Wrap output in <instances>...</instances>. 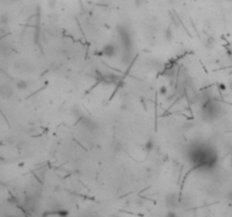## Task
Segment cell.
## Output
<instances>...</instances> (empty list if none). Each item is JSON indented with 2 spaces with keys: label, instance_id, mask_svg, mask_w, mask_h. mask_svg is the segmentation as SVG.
<instances>
[{
  "label": "cell",
  "instance_id": "cell-3",
  "mask_svg": "<svg viewBox=\"0 0 232 217\" xmlns=\"http://www.w3.org/2000/svg\"><path fill=\"white\" fill-rule=\"evenodd\" d=\"M13 94H14V91L9 85H2L0 87V95L4 98H10Z\"/></svg>",
  "mask_w": 232,
  "mask_h": 217
},
{
  "label": "cell",
  "instance_id": "cell-1",
  "mask_svg": "<svg viewBox=\"0 0 232 217\" xmlns=\"http://www.w3.org/2000/svg\"><path fill=\"white\" fill-rule=\"evenodd\" d=\"M179 196H178V193H174V192H172V193H169L166 197H165V205L168 206V208L169 209H176L178 207V205H179Z\"/></svg>",
  "mask_w": 232,
  "mask_h": 217
},
{
  "label": "cell",
  "instance_id": "cell-2",
  "mask_svg": "<svg viewBox=\"0 0 232 217\" xmlns=\"http://www.w3.org/2000/svg\"><path fill=\"white\" fill-rule=\"evenodd\" d=\"M102 52H103V54L105 55V57H108V58H112V57H114V55H116V53H117V48H116V45H114V44H106V45L103 48Z\"/></svg>",
  "mask_w": 232,
  "mask_h": 217
},
{
  "label": "cell",
  "instance_id": "cell-5",
  "mask_svg": "<svg viewBox=\"0 0 232 217\" xmlns=\"http://www.w3.org/2000/svg\"><path fill=\"white\" fill-rule=\"evenodd\" d=\"M231 88H232V81H231Z\"/></svg>",
  "mask_w": 232,
  "mask_h": 217
},
{
  "label": "cell",
  "instance_id": "cell-4",
  "mask_svg": "<svg viewBox=\"0 0 232 217\" xmlns=\"http://www.w3.org/2000/svg\"><path fill=\"white\" fill-rule=\"evenodd\" d=\"M17 87L19 88V89H22V91H23V89H26V88H27V84H26L24 80H20V81H18Z\"/></svg>",
  "mask_w": 232,
  "mask_h": 217
}]
</instances>
